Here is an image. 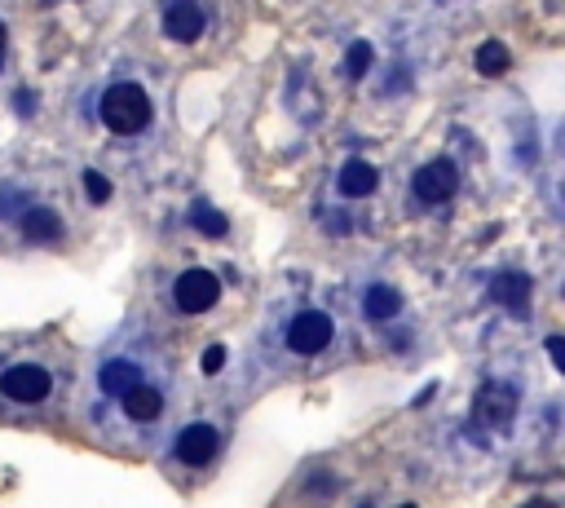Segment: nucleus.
Returning <instances> with one entry per match:
<instances>
[{
	"mask_svg": "<svg viewBox=\"0 0 565 508\" xmlns=\"http://www.w3.org/2000/svg\"><path fill=\"white\" fill-rule=\"evenodd\" d=\"M204 27H208V18H204V9H199L195 0H177V5H168V14H164V36L168 40H177V45H195V40L204 36Z\"/></svg>",
	"mask_w": 565,
	"mask_h": 508,
	"instance_id": "9b49d317",
	"label": "nucleus"
},
{
	"mask_svg": "<svg viewBox=\"0 0 565 508\" xmlns=\"http://www.w3.org/2000/svg\"><path fill=\"white\" fill-rule=\"evenodd\" d=\"M517 407H521V394H517L513 380H486V385L477 389L473 420H477V429H486V433H508L517 420Z\"/></svg>",
	"mask_w": 565,
	"mask_h": 508,
	"instance_id": "0eeeda50",
	"label": "nucleus"
},
{
	"mask_svg": "<svg viewBox=\"0 0 565 508\" xmlns=\"http://www.w3.org/2000/svg\"><path fill=\"white\" fill-rule=\"evenodd\" d=\"M181 385L173 358L146 327H124L93 354L80 420L111 451H151L177 425Z\"/></svg>",
	"mask_w": 565,
	"mask_h": 508,
	"instance_id": "f257e3e1",
	"label": "nucleus"
},
{
	"mask_svg": "<svg viewBox=\"0 0 565 508\" xmlns=\"http://www.w3.org/2000/svg\"><path fill=\"white\" fill-rule=\"evenodd\" d=\"M14 221H18V230H23L27 243H45V248H53V243L67 239V226H62V217L53 213L49 204H36V199H27L23 213H18Z\"/></svg>",
	"mask_w": 565,
	"mask_h": 508,
	"instance_id": "9d476101",
	"label": "nucleus"
},
{
	"mask_svg": "<svg viewBox=\"0 0 565 508\" xmlns=\"http://www.w3.org/2000/svg\"><path fill=\"white\" fill-rule=\"evenodd\" d=\"M376 186H380V173H376V164H371V160H345V164H340L336 190L345 199H367Z\"/></svg>",
	"mask_w": 565,
	"mask_h": 508,
	"instance_id": "ddd939ff",
	"label": "nucleus"
},
{
	"mask_svg": "<svg viewBox=\"0 0 565 508\" xmlns=\"http://www.w3.org/2000/svg\"><path fill=\"white\" fill-rule=\"evenodd\" d=\"M217 301H221V274L208 270V266L181 270L173 279V288H168V305H173V314H186V319L208 314Z\"/></svg>",
	"mask_w": 565,
	"mask_h": 508,
	"instance_id": "423d86ee",
	"label": "nucleus"
},
{
	"mask_svg": "<svg viewBox=\"0 0 565 508\" xmlns=\"http://www.w3.org/2000/svg\"><path fill=\"white\" fill-rule=\"evenodd\" d=\"M548 358H552V367L561 372V336H548Z\"/></svg>",
	"mask_w": 565,
	"mask_h": 508,
	"instance_id": "6ab92c4d",
	"label": "nucleus"
},
{
	"mask_svg": "<svg viewBox=\"0 0 565 508\" xmlns=\"http://www.w3.org/2000/svg\"><path fill=\"white\" fill-rule=\"evenodd\" d=\"M508 67H513V54H508V45H499V40H486V45L477 49V71H482V76H504Z\"/></svg>",
	"mask_w": 565,
	"mask_h": 508,
	"instance_id": "4468645a",
	"label": "nucleus"
},
{
	"mask_svg": "<svg viewBox=\"0 0 565 508\" xmlns=\"http://www.w3.org/2000/svg\"><path fill=\"white\" fill-rule=\"evenodd\" d=\"M151 93L142 89V84H133V80H120V84H111V89L98 98V120L111 129L115 137H133V133H142L146 124H151Z\"/></svg>",
	"mask_w": 565,
	"mask_h": 508,
	"instance_id": "39448f33",
	"label": "nucleus"
},
{
	"mask_svg": "<svg viewBox=\"0 0 565 508\" xmlns=\"http://www.w3.org/2000/svg\"><path fill=\"white\" fill-rule=\"evenodd\" d=\"M199 367H204V376H217L221 367H226V345H208L204 358H199Z\"/></svg>",
	"mask_w": 565,
	"mask_h": 508,
	"instance_id": "a211bd4d",
	"label": "nucleus"
},
{
	"mask_svg": "<svg viewBox=\"0 0 565 508\" xmlns=\"http://www.w3.org/2000/svg\"><path fill=\"white\" fill-rule=\"evenodd\" d=\"M530 292H535V279L521 274V270H499L495 279H490V296H495L504 310H513V314H526Z\"/></svg>",
	"mask_w": 565,
	"mask_h": 508,
	"instance_id": "f8f14e48",
	"label": "nucleus"
},
{
	"mask_svg": "<svg viewBox=\"0 0 565 508\" xmlns=\"http://www.w3.org/2000/svg\"><path fill=\"white\" fill-rule=\"evenodd\" d=\"M5 54H9V31H5V23H0V67H5Z\"/></svg>",
	"mask_w": 565,
	"mask_h": 508,
	"instance_id": "412c9836",
	"label": "nucleus"
},
{
	"mask_svg": "<svg viewBox=\"0 0 565 508\" xmlns=\"http://www.w3.org/2000/svg\"><path fill=\"white\" fill-rule=\"evenodd\" d=\"M402 508H415V504H402Z\"/></svg>",
	"mask_w": 565,
	"mask_h": 508,
	"instance_id": "b1692460",
	"label": "nucleus"
},
{
	"mask_svg": "<svg viewBox=\"0 0 565 508\" xmlns=\"http://www.w3.org/2000/svg\"><path fill=\"white\" fill-rule=\"evenodd\" d=\"M358 314L367 323L389 327V323H398L402 314H407V301H402V292L393 288V283H367V288L358 292Z\"/></svg>",
	"mask_w": 565,
	"mask_h": 508,
	"instance_id": "1a4fd4ad",
	"label": "nucleus"
},
{
	"mask_svg": "<svg viewBox=\"0 0 565 508\" xmlns=\"http://www.w3.org/2000/svg\"><path fill=\"white\" fill-rule=\"evenodd\" d=\"M455 190H460V168H455L451 160H429V164L415 168V177H411V195L420 199L424 208L446 204Z\"/></svg>",
	"mask_w": 565,
	"mask_h": 508,
	"instance_id": "6e6552de",
	"label": "nucleus"
},
{
	"mask_svg": "<svg viewBox=\"0 0 565 508\" xmlns=\"http://www.w3.org/2000/svg\"><path fill=\"white\" fill-rule=\"evenodd\" d=\"M358 508H376V504H358Z\"/></svg>",
	"mask_w": 565,
	"mask_h": 508,
	"instance_id": "5701e85b",
	"label": "nucleus"
},
{
	"mask_svg": "<svg viewBox=\"0 0 565 508\" xmlns=\"http://www.w3.org/2000/svg\"><path fill=\"white\" fill-rule=\"evenodd\" d=\"M14 107H18V115H31V93H14Z\"/></svg>",
	"mask_w": 565,
	"mask_h": 508,
	"instance_id": "aec40b11",
	"label": "nucleus"
},
{
	"mask_svg": "<svg viewBox=\"0 0 565 508\" xmlns=\"http://www.w3.org/2000/svg\"><path fill=\"white\" fill-rule=\"evenodd\" d=\"M190 226H195L199 235H208V239H221L230 230V221L221 217L212 204H195V208H190Z\"/></svg>",
	"mask_w": 565,
	"mask_h": 508,
	"instance_id": "2eb2a0df",
	"label": "nucleus"
},
{
	"mask_svg": "<svg viewBox=\"0 0 565 508\" xmlns=\"http://www.w3.org/2000/svg\"><path fill=\"white\" fill-rule=\"evenodd\" d=\"M230 442V425L221 416H195L186 425H173L164 438V469L173 478H204L221 464Z\"/></svg>",
	"mask_w": 565,
	"mask_h": 508,
	"instance_id": "7ed1b4c3",
	"label": "nucleus"
},
{
	"mask_svg": "<svg viewBox=\"0 0 565 508\" xmlns=\"http://www.w3.org/2000/svg\"><path fill=\"white\" fill-rule=\"evenodd\" d=\"M521 508H561L557 500H543V495H539V500H530V504H521Z\"/></svg>",
	"mask_w": 565,
	"mask_h": 508,
	"instance_id": "4be33fe9",
	"label": "nucleus"
},
{
	"mask_svg": "<svg viewBox=\"0 0 565 508\" xmlns=\"http://www.w3.org/2000/svg\"><path fill=\"white\" fill-rule=\"evenodd\" d=\"M84 195H89L93 204H106V199H111V182H106L98 168H89V173H84Z\"/></svg>",
	"mask_w": 565,
	"mask_h": 508,
	"instance_id": "f3484780",
	"label": "nucleus"
},
{
	"mask_svg": "<svg viewBox=\"0 0 565 508\" xmlns=\"http://www.w3.org/2000/svg\"><path fill=\"white\" fill-rule=\"evenodd\" d=\"M371 58H376V54H371L367 40H354V45L345 49V76H349V80H362V76L371 71Z\"/></svg>",
	"mask_w": 565,
	"mask_h": 508,
	"instance_id": "dca6fc26",
	"label": "nucleus"
},
{
	"mask_svg": "<svg viewBox=\"0 0 565 508\" xmlns=\"http://www.w3.org/2000/svg\"><path fill=\"white\" fill-rule=\"evenodd\" d=\"M76 363L49 336H0V420H53L71 398Z\"/></svg>",
	"mask_w": 565,
	"mask_h": 508,
	"instance_id": "f03ea898",
	"label": "nucleus"
},
{
	"mask_svg": "<svg viewBox=\"0 0 565 508\" xmlns=\"http://www.w3.org/2000/svg\"><path fill=\"white\" fill-rule=\"evenodd\" d=\"M336 341H340V323L323 305H292V310L274 314L270 323V345L292 358V363H318V358L332 354Z\"/></svg>",
	"mask_w": 565,
	"mask_h": 508,
	"instance_id": "20e7f679",
	"label": "nucleus"
}]
</instances>
